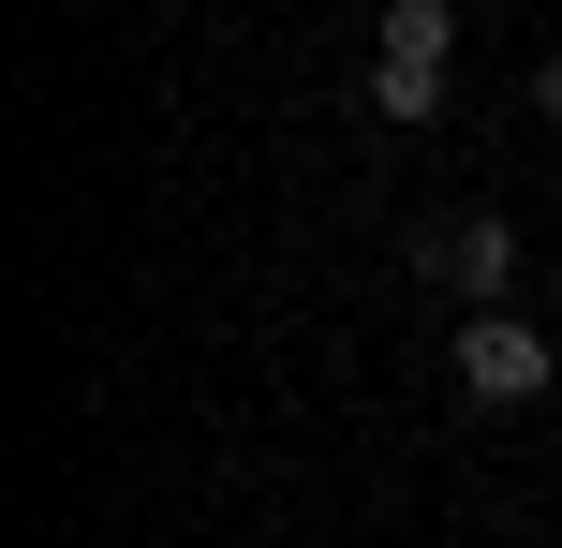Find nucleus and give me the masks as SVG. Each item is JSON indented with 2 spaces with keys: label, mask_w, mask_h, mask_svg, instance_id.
Here are the masks:
<instances>
[{
  "label": "nucleus",
  "mask_w": 562,
  "mask_h": 548,
  "mask_svg": "<svg viewBox=\"0 0 562 548\" xmlns=\"http://www.w3.org/2000/svg\"><path fill=\"white\" fill-rule=\"evenodd\" d=\"M415 282H445V297H474V312H504V282H518V223H504V208L429 223V237H415Z\"/></svg>",
  "instance_id": "7ed1b4c3"
},
{
  "label": "nucleus",
  "mask_w": 562,
  "mask_h": 548,
  "mask_svg": "<svg viewBox=\"0 0 562 548\" xmlns=\"http://www.w3.org/2000/svg\"><path fill=\"white\" fill-rule=\"evenodd\" d=\"M459 89V15L445 0H385V30H370V104L385 119H445Z\"/></svg>",
  "instance_id": "f257e3e1"
},
{
  "label": "nucleus",
  "mask_w": 562,
  "mask_h": 548,
  "mask_svg": "<svg viewBox=\"0 0 562 548\" xmlns=\"http://www.w3.org/2000/svg\"><path fill=\"white\" fill-rule=\"evenodd\" d=\"M562 385V342L548 326H518V312H474L459 326V401L474 415H518V401H548Z\"/></svg>",
  "instance_id": "f03ea898"
},
{
  "label": "nucleus",
  "mask_w": 562,
  "mask_h": 548,
  "mask_svg": "<svg viewBox=\"0 0 562 548\" xmlns=\"http://www.w3.org/2000/svg\"><path fill=\"white\" fill-rule=\"evenodd\" d=\"M533 119H562V59H533Z\"/></svg>",
  "instance_id": "20e7f679"
}]
</instances>
